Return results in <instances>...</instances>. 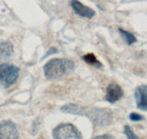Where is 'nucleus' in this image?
<instances>
[{"mask_svg":"<svg viewBox=\"0 0 147 139\" xmlns=\"http://www.w3.org/2000/svg\"><path fill=\"white\" fill-rule=\"evenodd\" d=\"M0 139H18L17 128L12 121L5 120L0 123Z\"/></svg>","mask_w":147,"mask_h":139,"instance_id":"5","label":"nucleus"},{"mask_svg":"<svg viewBox=\"0 0 147 139\" xmlns=\"http://www.w3.org/2000/svg\"><path fill=\"white\" fill-rule=\"evenodd\" d=\"M75 64L67 59H53L44 66V74L47 78L55 80L69 74L74 70Z\"/></svg>","mask_w":147,"mask_h":139,"instance_id":"1","label":"nucleus"},{"mask_svg":"<svg viewBox=\"0 0 147 139\" xmlns=\"http://www.w3.org/2000/svg\"><path fill=\"white\" fill-rule=\"evenodd\" d=\"M53 134L55 139H82L78 128L70 124L59 125L53 130Z\"/></svg>","mask_w":147,"mask_h":139,"instance_id":"4","label":"nucleus"},{"mask_svg":"<svg viewBox=\"0 0 147 139\" xmlns=\"http://www.w3.org/2000/svg\"><path fill=\"white\" fill-rule=\"evenodd\" d=\"M70 6L76 14L83 18L92 19L96 15L94 10L87 6H85L78 0H72Z\"/></svg>","mask_w":147,"mask_h":139,"instance_id":"7","label":"nucleus"},{"mask_svg":"<svg viewBox=\"0 0 147 139\" xmlns=\"http://www.w3.org/2000/svg\"><path fill=\"white\" fill-rule=\"evenodd\" d=\"M124 134L125 135L127 136L128 139H140L134 134L133 130H132L130 126H125Z\"/></svg>","mask_w":147,"mask_h":139,"instance_id":"13","label":"nucleus"},{"mask_svg":"<svg viewBox=\"0 0 147 139\" xmlns=\"http://www.w3.org/2000/svg\"><path fill=\"white\" fill-rule=\"evenodd\" d=\"M13 53V44L9 41L0 42V59L9 58L12 55Z\"/></svg>","mask_w":147,"mask_h":139,"instance_id":"9","label":"nucleus"},{"mask_svg":"<svg viewBox=\"0 0 147 139\" xmlns=\"http://www.w3.org/2000/svg\"><path fill=\"white\" fill-rule=\"evenodd\" d=\"M83 59L87 64L94 66V67H97V68H101L102 67L101 63L97 59L96 57L93 54H88L86 55L83 56Z\"/></svg>","mask_w":147,"mask_h":139,"instance_id":"12","label":"nucleus"},{"mask_svg":"<svg viewBox=\"0 0 147 139\" xmlns=\"http://www.w3.org/2000/svg\"><path fill=\"white\" fill-rule=\"evenodd\" d=\"M88 116L93 124L99 126L109 125L113 119L111 111L108 108H93L88 111Z\"/></svg>","mask_w":147,"mask_h":139,"instance_id":"3","label":"nucleus"},{"mask_svg":"<svg viewBox=\"0 0 147 139\" xmlns=\"http://www.w3.org/2000/svg\"><path fill=\"white\" fill-rule=\"evenodd\" d=\"M20 69L9 64L0 65V88H7L17 81Z\"/></svg>","mask_w":147,"mask_h":139,"instance_id":"2","label":"nucleus"},{"mask_svg":"<svg viewBox=\"0 0 147 139\" xmlns=\"http://www.w3.org/2000/svg\"><path fill=\"white\" fill-rule=\"evenodd\" d=\"M129 118L132 121H140L144 120V116L137 113H131L129 115Z\"/></svg>","mask_w":147,"mask_h":139,"instance_id":"14","label":"nucleus"},{"mask_svg":"<svg viewBox=\"0 0 147 139\" xmlns=\"http://www.w3.org/2000/svg\"><path fill=\"white\" fill-rule=\"evenodd\" d=\"M123 96V91L121 87L117 84L112 83L110 84L106 89V94L105 98L108 102L111 104L119 101Z\"/></svg>","mask_w":147,"mask_h":139,"instance_id":"6","label":"nucleus"},{"mask_svg":"<svg viewBox=\"0 0 147 139\" xmlns=\"http://www.w3.org/2000/svg\"><path fill=\"white\" fill-rule=\"evenodd\" d=\"M119 31L120 32L121 35L122 36L123 39H124L125 41H126V42L127 43L128 45H132V44H134V43H136V41H137V39L136 38V37H135L132 33H130L128 31H126V30L123 29L122 28H119Z\"/></svg>","mask_w":147,"mask_h":139,"instance_id":"11","label":"nucleus"},{"mask_svg":"<svg viewBox=\"0 0 147 139\" xmlns=\"http://www.w3.org/2000/svg\"><path fill=\"white\" fill-rule=\"evenodd\" d=\"M135 98L136 106L139 109L147 111V86L142 85L138 86L135 91Z\"/></svg>","mask_w":147,"mask_h":139,"instance_id":"8","label":"nucleus"},{"mask_svg":"<svg viewBox=\"0 0 147 139\" xmlns=\"http://www.w3.org/2000/svg\"><path fill=\"white\" fill-rule=\"evenodd\" d=\"M63 113L75 114V115H83L84 114V108L81 106L74 104H67L61 108Z\"/></svg>","mask_w":147,"mask_h":139,"instance_id":"10","label":"nucleus"},{"mask_svg":"<svg viewBox=\"0 0 147 139\" xmlns=\"http://www.w3.org/2000/svg\"><path fill=\"white\" fill-rule=\"evenodd\" d=\"M93 139H115L114 137L112 136L111 135H108V134H104V135H100L98 136H96Z\"/></svg>","mask_w":147,"mask_h":139,"instance_id":"15","label":"nucleus"}]
</instances>
